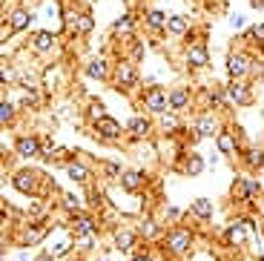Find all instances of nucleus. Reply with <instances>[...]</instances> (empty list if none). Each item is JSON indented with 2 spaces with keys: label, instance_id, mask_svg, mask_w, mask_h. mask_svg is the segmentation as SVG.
I'll return each mask as SVG.
<instances>
[{
  "label": "nucleus",
  "instance_id": "26",
  "mask_svg": "<svg viewBox=\"0 0 264 261\" xmlns=\"http://www.w3.org/2000/svg\"><path fill=\"white\" fill-rule=\"evenodd\" d=\"M187 175H198V172L204 170V161H201V155H190V161H187Z\"/></svg>",
  "mask_w": 264,
  "mask_h": 261
},
{
  "label": "nucleus",
  "instance_id": "22",
  "mask_svg": "<svg viewBox=\"0 0 264 261\" xmlns=\"http://www.w3.org/2000/svg\"><path fill=\"white\" fill-rule=\"evenodd\" d=\"M86 72H89L92 78H106V60H101V57L92 60L89 66H86Z\"/></svg>",
  "mask_w": 264,
  "mask_h": 261
},
{
  "label": "nucleus",
  "instance_id": "24",
  "mask_svg": "<svg viewBox=\"0 0 264 261\" xmlns=\"http://www.w3.org/2000/svg\"><path fill=\"white\" fill-rule=\"evenodd\" d=\"M195 129H198V135H216V121L207 115V118H201V121H198V126H195Z\"/></svg>",
  "mask_w": 264,
  "mask_h": 261
},
{
  "label": "nucleus",
  "instance_id": "7",
  "mask_svg": "<svg viewBox=\"0 0 264 261\" xmlns=\"http://www.w3.org/2000/svg\"><path fill=\"white\" fill-rule=\"evenodd\" d=\"M256 193H259V184L250 181V178H244V181H239L233 187V195H236V198H250V195H256Z\"/></svg>",
  "mask_w": 264,
  "mask_h": 261
},
{
  "label": "nucleus",
  "instance_id": "4",
  "mask_svg": "<svg viewBox=\"0 0 264 261\" xmlns=\"http://www.w3.org/2000/svg\"><path fill=\"white\" fill-rule=\"evenodd\" d=\"M115 78H118V86H124V89H132L138 83V75H135V69H132V63H121L118 72H115Z\"/></svg>",
  "mask_w": 264,
  "mask_h": 261
},
{
  "label": "nucleus",
  "instance_id": "21",
  "mask_svg": "<svg viewBox=\"0 0 264 261\" xmlns=\"http://www.w3.org/2000/svg\"><path fill=\"white\" fill-rule=\"evenodd\" d=\"M129 132H132L135 138L147 135V132H149V124L144 121V118H132V121H129Z\"/></svg>",
  "mask_w": 264,
  "mask_h": 261
},
{
  "label": "nucleus",
  "instance_id": "3",
  "mask_svg": "<svg viewBox=\"0 0 264 261\" xmlns=\"http://www.w3.org/2000/svg\"><path fill=\"white\" fill-rule=\"evenodd\" d=\"M95 129H98V135L106 138V141L121 138V124H118V121H112V118H106V115H103L101 121H95Z\"/></svg>",
  "mask_w": 264,
  "mask_h": 261
},
{
  "label": "nucleus",
  "instance_id": "18",
  "mask_svg": "<svg viewBox=\"0 0 264 261\" xmlns=\"http://www.w3.org/2000/svg\"><path fill=\"white\" fill-rule=\"evenodd\" d=\"M193 213H195L198 218H210V216H213V201H207V198H198V201L193 204Z\"/></svg>",
  "mask_w": 264,
  "mask_h": 261
},
{
  "label": "nucleus",
  "instance_id": "12",
  "mask_svg": "<svg viewBox=\"0 0 264 261\" xmlns=\"http://www.w3.org/2000/svg\"><path fill=\"white\" fill-rule=\"evenodd\" d=\"M34 178H37L34 172H20V175L14 178V187H17L20 193H32L34 190Z\"/></svg>",
  "mask_w": 264,
  "mask_h": 261
},
{
  "label": "nucleus",
  "instance_id": "19",
  "mask_svg": "<svg viewBox=\"0 0 264 261\" xmlns=\"http://www.w3.org/2000/svg\"><path fill=\"white\" fill-rule=\"evenodd\" d=\"M244 239H247V233H244L241 224H233V227L227 230V241L230 244H244Z\"/></svg>",
  "mask_w": 264,
  "mask_h": 261
},
{
  "label": "nucleus",
  "instance_id": "20",
  "mask_svg": "<svg viewBox=\"0 0 264 261\" xmlns=\"http://www.w3.org/2000/svg\"><path fill=\"white\" fill-rule=\"evenodd\" d=\"M167 20H170V17H167L164 11H149L147 14V23L152 29H167Z\"/></svg>",
  "mask_w": 264,
  "mask_h": 261
},
{
  "label": "nucleus",
  "instance_id": "31",
  "mask_svg": "<svg viewBox=\"0 0 264 261\" xmlns=\"http://www.w3.org/2000/svg\"><path fill=\"white\" fill-rule=\"evenodd\" d=\"M164 129H178V121L172 115H164Z\"/></svg>",
  "mask_w": 264,
  "mask_h": 261
},
{
  "label": "nucleus",
  "instance_id": "23",
  "mask_svg": "<svg viewBox=\"0 0 264 261\" xmlns=\"http://www.w3.org/2000/svg\"><path fill=\"white\" fill-rule=\"evenodd\" d=\"M29 20H32V14H26V11H14V14H11V29H14V32H17V29H26Z\"/></svg>",
  "mask_w": 264,
  "mask_h": 261
},
{
  "label": "nucleus",
  "instance_id": "5",
  "mask_svg": "<svg viewBox=\"0 0 264 261\" xmlns=\"http://www.w3.org/2000/svg\"><path fill=\"white\" fill-rule=\"evenodd\" d=\"M43 149H40V141L37 138H17V155L23 158H34V155H40Z\"/></svg>",
  "mask_w": 264,
  "mask_h": 261
},
{
  "label": "nucleus",
  "instance_id": "9",
  "mask_svg": "<svg viewBox=\"0 0 264 261\" xmlns=\"http://www.w3.org/2000/svg\"><path fill=\"white\" fill-rule=\"evenodd\" d=\"M141 184H144V175H141V172H124V175H121V187H124L126 193H135L138 187H141Z\"/></svg>",
  "mask_w": 264,
  "mask_h": 261
},
{
  "label": "nucleus",
  "instance_id": "13",
  "mask_svg": "<svg viewBox=\"0 0 264 261\" xmlns=\"http://www.w3.org/2000/svg\"><path fill=\"white\" fill-rule=\"evenodd\" d=\"M227 92H230V98H233L236 103H250V89H247L244 83H233Z\"/></svg>",
  "mask_w": 264,
  "mask_h": 261
},
{
  "label": "nucleus",
  "instance_id": "39",
  "mask_svg": "<svg viewBox=\"0 0 264 261\" xmlns=\"http://www.w3.org/2000/svg\"><path fill=\"white\" fill-rule=\"evenodd\" d=\"M132 261H152V259H147V256H138V259H132Z\"/></svg>",
  "mask_w": 264,
  "mask_h": 261
},
{
  "label": "nucleus",
  "instance_id": "16",
  "mask_svg": "<svg viewBox=\"0 0 264 261\" xmlns=\"http://www.w3.org/2000/svg\"><path fill=\"white\" fill-rule=\"evenodd\" d=\"M187 103H190V92L187 89H175L170 95V109H184Z\"/></svg>",
  "mask_w": 264,
  "mask_h": 261
},
{
  "label": "nucleus",
  "instance_id": "37",
  "mask_svg": "<svg viewBox=\"0 0 264 261\" xmlns=\"http://www.w3.org/2000/svg\"><path fill=\"white\" fill-rule=\"evenodd\" d=\"M230 26H233V29H241V17H239V14H236V17H230Z\"/></svg>",
  "mask_w": 264,
  "mask_h": 261
},
{
  "label": "nucleus",
  "instance_id": "1",
  "mask_svg": "<svg viewBox=\"0 0 264 261\" xmlns=\"http://www.w3.org/2000/svg\"><path fill=\"white\" fill-rule=\"evenodd\" d=\"M144 106L152 109V112H167V109H170V98H167V92L164 89L152 86V89L144 95Z\"/></svg>",
  "mask_w": 264,
  "mask_h": 261
},
{
  "label": "nucleus",
  "instance_id": "33",
  "mask_svg": "<svg viewBox=\"0 0 264 261\" xmlns=\"http://www.w3.org/2000/svg\"><path fill=\"white\" fill-rule=\"evenodd\" d=\"M89 115H92V118H95V121H101V118H103V106H101V103H95Z\"/></svg>",
  "mask_w": 264,
  "mask_h": 261
},
{
  "label": "nucleus",
  "instance_id": "29",
  "mask_svg": "<svg viewBox=\"0 0 264 261\" xmlns=\"http://www.w3.org/2000/svg\"><path fill=\"white\" fill-rule=\"evenodd\" d=\"M11 118H14V106L3 101V103H0V121L6 124V121H11Z\"/></svg>",
  "mask_w": 264,
  "mask_h": 261
},
{
  "label": "nucleus",
  "instance_id": "11",
  "mask_svg": "<svg viewBox=\"0 0 264 261\" xmlns=\"http://www.w3.org/2000/svg\"><path fill=\"white\" fill-rule=\"evenodd\" d=\"M66 172H69V178H72V181H80V184H83V181H89V178H92V172L86 170L83 164H69V167H66Z\"/></svg>",
  "mask_w": 264,
  "mask_h": 261
},
{
  "label": "nucleus",
  "instance_id": "32",
  "mask_svg": "<svg viewBox=\"0 0 264 261\" xmlns=\"http://www.w3.org/2000/svg\"><path fill=\"white\" fill-rule=\"evenodd\" d=\"M250 32H253V37H259V40H264V23H256V26H253Z\"/></svg>",
  "mask_w": 264,
  "mask_h": 261
},
{
  "label": "nucleus",
  "instance_id": "38",
  "mask_svg": "<svg viewBox=\"0 0 264 261\" xmlns=\"http://www.w3.org/2000/svg\"><path fill=\"white\" fill-rule=\"evenodd\" d=\"M37 261H55V256H52V253H43V256H40Z\"/></svg>",
  "mask_w": 264,
  "mask_h": 261
},
{
  "label": "nucleus",
  "instance_id": "40",
  "mask_svg": "<svg viewBox=\"0 0 264 261\" xmlns=\"http://www.w3.org/2000/svg\"><path fill=\"white\" fill-rule=\"evenodd\" d=\"M262 207H264V201H262Z\"/></svg>",
  "mask_w": 264,
  "mask_h": 261
},
{
  "label": "nucleus",
  "instance_id": "10",
  "mask_svg": "<svg viewBox=\"0 0 264 261\" xmlns=\"http://www.w3.org/2000/svg\"><path fill=\"white\" fill-rule=\"evenodd\" d=\"M132 244H135V236H132L129 230H121V233L115 236V247H118L121 253H129L132 250Z\"/></svg>",
  "mask_w": 264,
  "mask_h": 261
},
{
  "label": "nucleus",
  "instance_id": "14",
  "mask_svg": "<svg viewBox=\"0 0 264 261\" xmlns=\"http://www.w3.org/2000/svg\"><path fill=\"white\" fill-rule=\"evenodd\" d=\"M80 23H83V14H78V11H66V14H63V26H66V32L80 34Z\"/></svg>",
  "mask_w": 264,
  "mask_h": 261
},
{
  "label": "nucleus",
  "instance_id": "35",
  "mask_svg": "<svg viewBox=\"0 0 264 261\" xmlns=\"http://www.w3.org/2000/svg\"><path fill=\"white\" fill-rule=\"evenodd\" d=\"M66 207L69 210H78V198L75 195H66Z\"/></svg>",
  "mask_w": 264,
  "mask_h": 261
},
{
  "label": "nucleus",
  "instance_id": "15",
  "mask_svg": "<svg viewBox=\"0 0 264 261\" xmlns=\"http://www.w3.org/2000/svg\"><path fill=\"white\" fill-rule=\"evenodd\" d=\"M95 233V221L86 216H78L75 218V236H92Z\"/></svg>",
  "mask_w": 264,
  "mask_h": 261
},
{
  "label": "nucleus",
  "instance_id": "36",
  "mask_svg": "<svg viewBox=\"0 0 264 261\" xmlns=\"http://www.w3.org/2000/svg\"><path fill=\"white\" fill-rule=\"evenodd\" d=\"M144 236H155V224H152V221L144 224Z\"/></svg>",
  "mask_w": 264,
  "mask_h": 261
},
{
  "label": "nucleus",
  "instance_id": "8",
  "mask_svg": "<svg viewBox=\"0 0 264 261\" xmlns=\"http://www.w3.org/2000/svg\"><path fill=\"white\" fill-rule=\"evenodd\" d=\"M187 60H190L193 66H204L210 57H207V49H204V46L195 43V46H190V49H187Z\"/></svg>",
  "mask_w": 264,
  "mask_h": 261
},
{
  "label": "nucleus",
  "instance_id": "28",
  "mask_svg": "<svg viewBox=\"0 0 264 261\" xmlns=\"http://www.w3.org/2000/svg\"><path fill=\"white\" fill-rule=\"evenodd\" d=\"M218 149H221V152H233V149H236V141H233L230 132H221V135H218Z\"/></svg>",
  "mask_w": 264,
  "mask_h": 261
},
{
  "label": "nucleus",
  "instance_id": "6",
  "mask_svg": "<svg viewBox=\"0 0 264 261\" xmlns=\"http://www.w3.org/2000/svg\"><path fill=\"white\" fill-rule=\"evenodd\" d=\"M227 69H230V75H233V78H241V75L250 69V66H247V55H230Z\"/></svg>",
  "mask_w": 264,
  "mask_h": 261
},
{
  "label": "nucleus",
  "instance_id": "25",
  "mask_svg": "<svg viewBox=\"0 0 264 261\" xmlns=\"http://www.w3.org/2000/svg\"><path fill=\"white\" fill-rule=\"evenodd\" d=\"M167 32L184 34V32H187V20H184V17H170V20H167Z\"/></svg>",
  "mask_w": 264,
  "mask_h": 261
},
{
  "label": "nucleus",
  "instance_id": "17",
  "mask_svg": "<svg viewBox=\"0 0 264 261\" xmlns=\"http://www.w3.org/2000/svg\"><path fill=\"white\" fill-rule=\"evenodd\" d=\"M52 43H55V37H52L49 32H37L34 34V49H37V52H49Z\"/></svg>",
  "mask_w": 264,
  "mask_h": 261
},
{
  "label": "nucleus",
  "instance_id": "2",
  "mask_svg": "<svg viewBox=\"0 0 264 261\" xmlns=\"http://www.w3.org/2000/svg\"><path fill=\"white\" fill-rule=\"evenodd\" d=\"M190 244H193V236H190L187 230H175V233L167 236V247H170L172 253H187Z\"/></svg>",
  "mask_w": 264,
  "mask_h": 261
},
{
  "label": "nucleus",
  "instance_id": "34",
  "mask_svg": "<svg viewBox=\"0 0 264 261\" xmlns=\"http://www.w3.org/2000/svg\"><path fill=\"white\" fill-rule=\"evenodd\" d=\"M247 161H250L253 167H256V164H262V161H264V155H262V152H256V149H253V152H250V158H247Z\"/></svg>",
  "mask_w": 264,
  "mask_h": 261
},
{
  "label": "nucleus",
  "instance_id": "27",
  "mask_svg": "<svg viewBox=\"0 0 264 261\" xmlns=\"http://www.w3.org/2000/svg\"><path fill=\"white\" fill-rule=\"evenodd\" d=\"M132 29H135V20H132L129 14H126V17H121V20L115 23V32H118V34H129Z\"/></svg>",
  "mask_w": 264,
  "mask_h": 261
},
{
  "label": "nucleus",
  "instance_id": "30",
  "mask_svg": "<svg viewBox=\"0 0 264 261\" xmlns=\"http://www.w3.org/2000/svg\"><path fill=\"white\" fill-rule=\"evenodd\" d=\"M92 26H95V20H92V14H83V23H80V34L92 32Z\"/></svg>",
  "mask_w": 264,
  "mask_h": 261
}]
</instances>
